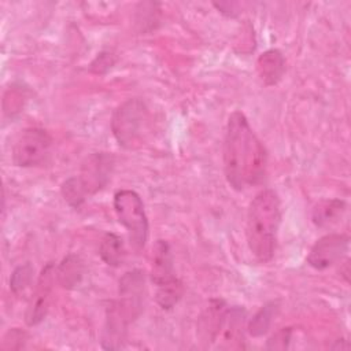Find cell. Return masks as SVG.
I'll return each instance as SVG.
<instances>
[{
    "mask_svg": "<svg viewBox=\"0 0 351 351\" xmlns=\"http://www.w3.org/2000/svg\"><path fill=\"white\" fill-rule=\"evenodd\" d=\"M267 154L241 111L230 114L223 138V170L236 191L258 185L266 174Z\"/></svg>",
    "mask_w": 351,
    "mask_h": 351,
    "instance_id": "1",
    "label": "cell"
},
{
    "mask_svg": "<svg viewBox=\"0 0 351 351\" xmlns=\"http://www.w3.org/2000/svg\"><path fill=\"white\" fill-rule=\"evenodd\" d=\"M281 222V203L273 189L261 191L250 203L245 236L251 254L256 261L267 263L276 251Z\"/></svg>",
    "mask_w": 351,
    "mask_h": 351,
    "instance_id": "2",
    "label": "cell"
},
{
    "mask_svg": "<svg viewBox=\"0 0 351 351\" xmlns=\"http://www.w3.org/2000/svg\"><path fill=\"white\" fill-rule=\"evenodd\" d=\"M148 123V110L140 99H128L114 112L111 129L115 140L123 148L141 144Z\"/></svg>",
    "mask_w": 351,
    "mask_h": 351,
    "instance_id": "3",
    "label": "cell"
},
{
    "mask_svg": "<svg viewBox=\"0 0 351 351\" xmlns=\"http://www.w3.org/2000/svg\"><path fill=\"white\" fill-rule=\"evenodd\" d=\"M114 211L118 221L126 228L136 251L145 247L148 239V218L140 195L132 189H121L114 195Z\"/></svg>",
    "mask_w": 351,
    "mask_h": 351,
    "instance_id": "4",
    "label": "cell"
},
{
    "mask_svg": "<svg viewBox=\"0 0 351 351\" xmlns=\"http://www.w3.org/2000/svg\"><path fill=\"white\" fill-rule=\"evenodd\" d=\"M52 147L51 134L41 128L25 129L12 145V162L19 167H32L43 163Z\"/></svg>",
    "mask_w": 351,
    "mask_h": 351,
    "instance_id": "5",
    "label": "cell"
},
{
    "mask_svg": "<svg viewBox=\"0 0 351 351\" xmlns=\"http://www.w3.org/2000/svg\"><path fill=\"white\" fill-rule=\"evenodd\" d=\"M144 284V273L138 269L126 271L119 280V300L115 303L129 324L133 322L143 310Z\"/></svg>",
    "mask_w": 351,
    "mask_h": 351,
    "instance_id": "6",
    "label": "cell"
},
{
    "mask_svg": "<svg viewBox=\"0 0 351 351\" xmlns=\"http://www.w3.org/2000/svg\"><path fill=\"white\" fill-rule=\"evenodd\" d=\"M114 167V156L107 152H95L82 163L77 177L82 189L88 196L101 191L111 178Z\"/></svg>",
    "mask_w": 351,
    "mask_h": 351,
    "instance_id": "7",
    "label": "cell"
},
{
    "mask_svg": "<svg viewBox=\"0 0 351 351\" xmlns=\"http://www.w3.org/2000/svg\"><path fill=\"white\" fill-rule=\"evenodd\" d=\"M348 243L350 239L344 233L325 234L311 247L307 255V263L317 270L328 269L344 256Z\"/></svg>",
    "mask_w": 351,
    "mask_h": 351,
    "instance_id": "8",
    "label": "cell"
},
{
    "mask_svg": "<svg viewBox=\"0 0 351 351\" xmlns=\"http://www.w3.org/2000/svg\"><path fill=\"white\" fill-rule=\"evenodd\" d=\"M56 274L55 271V266L52 263H48L40 277H38V282L34 291V295L32 298V302L27 307L26 311V322L27 325L33 326L40 324L48 311V306H49V295H51V287H52V280L53 276Z\"/></svg>",
    "mask_w": 351,
    "mask_h": 351,
    "instance_id": "9",
    "label": "cell"
},
{
    "mask_svg": "<svg viewBox=\"0 0 351 351\" xmlns=\"http://www.w3.org/2000/svg\"><path fill=\"white\" fill-rule=\"evenodd\" d=\"M129 322L119 311L117 303H111V306L107 308V318H106V326H104V335L101 340V346L107 350H117L122 347V343L125 341L126 328Z\"/></svg>",
    "mask_w": 351,
    "mask_h": 351,
    "instance_id": "10",
    "label": "cell"
},
{
    "mask_svg": "<svg viewBox=\"0 0 351 351\" xmlns=\"http://www.w3.org/2000/svg\"><path fill=\"white\" fill-rule=\"evenodd\" d=\"M176 277L174 274V263L171 250L167 241L158 240L154 247L152 254V269H151V280L156 285L167 282Z\"/></svg>",
    "mask_w": 351,
    "mask_h": 351,
    "instance_id": "11",
    "label": "cell"
},
{
    "mask_svg": "<svg viewBox=\"0 0 351 351\" xmlns=\"http://www.w3.org/2000/svg\"><path fill=\"white\" fill-rule=\"evenodd\" d=\"M256 69L265 85H276L285 71V60L282 53L278 49H269L263 52L258 58Z\"/></svg>",
    "mask_w": 351,
    "mask_h": 351,
    "instance_id": "12",
    "label": "cell"
},
{
    "mask_svg": "<svg viewBox=\"0 0 351 351\" xmlns=\"http://www.w3.org/2000/svg\"><path fill=\"white\" fill-rule=\"evenodd\" d=\"M228 306L223 300L213 299L200 318L199 330L204 341H214L218 337Z\"/></svg>",
    "mask_w": 351,
    "mask_h": 351,
    "instance_id": "13",
    "label": "cell"
},
{
    "mask_svg": "<svg viewBox=\"0 0 351 351\" xmlns=\"http://www.w3.org/2000/svg\"><path fill=\"white\" fill-rule=\"evenodd\" d=\"M346 208V203L340 199H325L318 202L311 213V219L315 226L324 228L337 221V218L343 214Z\"/></svg>",
    "mask_w": 351,
    "mask_h": 351,
    "instance_id": "14",
    "label": "cell"
},
{
    "mask_svg": "<svg viewBox=\"0 0 351 351\" xmlns=\"http://www.w3.org/2000/svg\"><path fill=\"white\" fill-rule=\"evenodd\" d=\"M84 274V263L75 254H69L58 266L56 277L64 288H74Z\"/></svg>",
    "mask_w": 351,
    "mask_h": 351,
    "instance_id": "15",
    "label": "cell"
},
{
    "mask_svg": "<svg viewBox=\"0 0 351 351\" xmlns=\"http://www.w3.org/2000/svg\"><path fill=\"white\" fill-rule=\"evenodd\" d=\"M99 255L108 266H119L125 259L122 237L115 233H106L99 245Z\"/></svg>",
    "mask_w": 351,
    "mask_h": 351,
    "instance_id": "16",
    "label": "cell"
},
{
    "mask_svg": "<svg viewBox=\"0 0 351 351\" xmlns=\"http://www.w3.org/2000/svg\"><path fill=\"white\" fill-rule=\"evenodd\" d=\"M278 302L277 300H271L267 302L266 304H263L251 318V321L248 322V333L252 337H259L263 336L271 326V322L274 319V317L278 313Z\"/></svg>",
    "mask_w": 351,
    "mask_h": 351,
    "instance_id": "17",
    "label": "cell"
},
{
    "mask_svg": "<svg viewBox=\"0 0 351 351\" xmlns=\"http://www.w3.org/2000/svg\"><path fill=\"white\" fill-rule=\"evenodd\" d=\"M182 295H184V285L181 280H178L177 277H174L167 282L156 285L155 299L158 304L165 310L173 308L180 302Z\"/></svg>",
    "mask_w": 351,
    "mask_h": 351,
    "instance_id": "18",
    "label": "cell"
},
{
    "mask_svg": "<svg viewBox=\"0 0 351 351\" xmlns=\"http://www.w3.org/2000/svg\"><path fill=\"white\" fill-rule=\"evenodd\" d=\"M33 273H34V269H33V266L29 262L18 266L12 271L11 278H10V288H11V291L15 295L23 293L30 287V284H32Z\"/></svg>",
    "mask_w": 351,
    "mask_h": 351,
    "instance_id": "19",
    "label": "cell"
},
{
    "mask_svg": "<svg viewBox=\"0 0 351 351\" xmlns=\"http://www.w3.org/2000/svg\"><path fill=\"white\" fill-rule=\"evenodd\" d=\"M62 196L63 199L74 208H78L85 199L88 197V195L85 193V191L82 189L81 184L78 182L77 177H70L67 178L63 184H62Z\"/></svg>",
    "mask_w": 351,
    "mask_h": 351,
    "instance_id": "20",
    "label": "cell"
},
{
    "mask_svg": "<svg viewBox=\"0 0 351 351\" xmlns=\"http://www.w3.org/2000/svg\"><path fill=\"white\" fill-rule=\"evenodd\" d=\"M292 336V329L291 328H282L277 330L267 341H266V348L267 350H285L289 346Z\"/></svg>",
    "mask_w": 351,
    "mask_h": 351,
    "instance_id": "21",
    "label": "cell"
},
{
    "mask_svg": "<svg viewBox=\"0 0 351 351\" xmlns=\"http://www.w3.org/2000/svg\"><path fill=\"white\" fill-rule=\"evenodd\" d=\"M115 63V58L110 52H100L90 64V70L95 73H104Z\"/></svg>",
    "mask_w": 351,
    "mask_h": 351,
    "instance_id": "22",
    "label": "cell"
}]
</instances>
